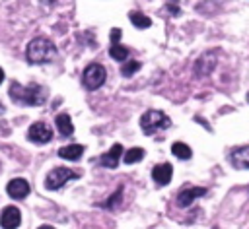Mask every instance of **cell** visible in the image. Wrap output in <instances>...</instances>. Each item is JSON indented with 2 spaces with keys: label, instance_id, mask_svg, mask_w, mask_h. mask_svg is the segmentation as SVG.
<instances>
[{
  "label": "cell",
  "instance_id": "obj_1",
  "mask_svg": "<svg viewBox=\"0 0 249 229\" xmlns=\"http://www.w3.org/2000/svg\"><path fill=\"white\" fill-rule=\"evenodd\" d=\"M10 99L18 105H27V107H39L47 101V89L31 83V85H21L18 82L10 83Z\"/></svg>",
  "mask_w": 249,
  "mask_h": 229
},
{
  "label": "cell",
  "instance_id": "obj_2",
  "mask_svg": "<svg viewBox=\"0 0 249 229\" xmlns=\"http://www.w3.org/2000/svg\"><path fill=\"white\" fill-rule=\"evenodd\" d=\"M56 56V47L47 37H35L27 43L25 58L29 64H47Z\"/></svg>",
  "mask_w": 249,
  "mask_h": 229
},
{
  "label": "cell",
  "instance_id": "obj_3",
  "mask_svg": "<svg viewBox=\"0 0 249 229\" xmlns=\"http://www.w3.org/2000/svg\"><path fill=\"white\" fill-rule=\"evenodd\" d=\"M169 126H171V118H169L167 114H163L161 111L152 109V111H146V113L140 116V128H142V132H144L146 136H152V134H156L158 130H165V128H169Z\"/></svg>",
  "mask_w": 249,
  "mask_h": 229
},
{
  "label": "cell",
  "instance_id": "obj_4",
  "mask_svg": "<svg viewBox=\"0 0 249 229\" xmlns=\"http://www.w3.org/2000/svg\"><path fill=\"white\" fill-rule=\"evenodd\" d=\"M105 78H107V70L101 64L91 62L86 66V70L82 74V83L88 91H95L105 83Z\"/></svg>",
  "mask_w": 249,
  "mask_h": 229
},
{
  "label": "cell",
  "instance_id": "obj_5",
  "mask_svg": "<svg viewBox=\"0 0 249 229\" xmlns=\"http://www.w3.org/2000/svg\"><path fill=\"white\" fill-rule=\"evenodd\" d=\"M78 177H80L78 173H74V171H70V169H66V167H54V169L49 171V175L45 177V186H47V190H58L66 180L78 179Z\"/></svg>",
  "mask_w": 249,
  "mask_h": 229
},
{
  "label": "cell",
  "instance_id": "obj_6",
  "mask_svg": "<svg viewBox=\"0 0 249 229\" xmlns=\"http://www.w3.org/2000/svg\"><path fill=\"white\" fill-rule=\"evenodd\" d=\"M27 140L33 144H49L53 140V130L45 122H33L27 130Z\"/></svg>",
  "mask_w": 249,
  "mask_h": 229
},
{
  "label": "cell",
  "instance_id": "obj_7",
  "mask_svg": "<svg viewBox=\"0 0 249 229\" xmlns=\"http://www.w3.org/2000/svg\"><path fill=\"white\" fill-rule=\"evenodd\" d=\"M206 194H208V190L202 186H185L177 194V204H179V208H189L196 198L206 196Z\"/></svg>",
  "mask_w": 249,
  "mask_h": 229
},
{
  "label": "cell",
  "instance_id": "obj_8",
  "mask_svg": "<svg viewBox=\"0 0 249 229\" xmlns=\"http://www.w3.org/2000/svg\"><path fill=\"white\" fill-rule=\"evenodd\" d=\"M21 223V212L16 206H6L0 213V225L4 229H16Z\"/></svg>",
  "mask_w": 249,
  "mask_h": 229
},
{
  "label": "cell",
  "instance_id": "obj_9",
  "mask_svg": "<svg viewBox=\"0 0 249 229\" xmlns=\"http://www.w3.org/2000/svg\"><path fill=\"white\" fill-rule=\"evenodd\" d=\"M6 192L12 200H23L29 194V182L25 179H12L6 184Z\"/></svg>",
  "mask_w": 249,
  "mask_h": 229
},
{
  "label": "cell",
  "instance_id": "obj_10",
  "mask_svg": "<svg viewBox=\"0 0 249 229\" xmlns=\"http://www.w3.org/2000/svg\"><path fill=\"white\" fill-rule=\"evenodd\" d=\"M123 153H124L123 146H121V144H113L111 149L99 157V165H103V167H107V169H117V165H119Z\"/></svg>",
  "mask_w": 249,
  "mask_h": 229
},
{
  "label": "cell",
  "instance_id": "obj_11",
  "mask_svg": "<svg viewBox=\"0 0 249 229\" xmlns=\"http://www.w3.org/2000/svg\"><path fill=\"white\" fill-rule=\"evenodd\" d=\"M171 177H173V167H171V163H158V165L152 169V179H154V182L160 184V186L169 184Z\"/></svg>",
  "mask_w": 249,
  "mask_h": 229
},
{
  "label": "cell",
  "instance_id": "obj_12",
  "mask_svg": "<svg viewBox=\"0 0 249 229\" xmlns=\"http://www.w3.org/2000/svg\"><path fill=\"white\" fill-rule=\"evenodd\" d=\"M230 163L233 169H249V146H241L231 149Z\"/></svg>",
  "mask_w": 249,
  "mask_h": 229
},
{
  "label": "cell",
  "instance_id": "obj_13",
  "mask_svg": "<svg viewBox=\"0 0 249 229\" xmlns=\"http://www.w3.org/2000/svg\"><path fill=\"white\" fill-rule=\"evenodd\" d=\"M84 155V146L82 144H70V146H62L58 149V157L68 159V161H78Z\"/></svg>",
  "mask_w": 249,
  "mask_h": 229
},
{
  "label": "cell",
  "instance_id": "obj_14",
  "mask_svg": "<svg viewBox=\"0 0 249 229\" xmlns=\"http://www.w3.org/2000/svg\"><path fill=\"white\" fill-rule=\"evenodd\" d=\"M54 124H56V128H58V132H60L62 136H72V134H74V124H72L70 114H66V113L56 114Z\"/></svg>",
  "mask_w": 249,
  "mask_h": 229
},
{
  "label": "cell",
  "instance_id": "obj_15",
  "mask_svg": "<svg viewBox=\"0 0 249 229\" xmlns=\"http://www.w3.org/2000/svg\"><path fill=\"white\" fill-rule=\"evenodd\" d=\"M128 19H130V23H132L134 27H138V29H146V27L152 25V19H150L148 16H144L142 12H130V14H128Z\"/></svg>",
  "mask_w": 249,
  "mask_h": 229
},
{
  "label": "cell",
  "instance_id": "obj_16",
  "mask_svg": "<svg viewBox=\"0 0 249 229\" xmlns=\"http://www.w3.org/2000/svg\"><path fill=\"white\" fill-rule=\"evenodd\" d=\"M109 56H111L113 60H117V62H124V60L128 58V49H126V47H121L119 43H111V47H109Z\"/></svg>",
  "mask_w": 249,
  "mask_h": 229
},
{
  "label": "cell",
  "instance_id": "obj_17",
  "mask_svg": "<svg viewBox=\"0 0 249 229\" xmlns=\"http://www.w3.org/2000/svg\"><path fill=\"white\" fill-rule=\"evenodd\" d=\"M171 153H173L175 157H179V159L187 161V159H191V155H193V149H191L187 144H183V142H175V144L171 146Z\"/></svg>",
  "mask_w": 249,
  "mask_h": 229
},
{
  "label": "cell",
  "instance_id": "obj_18",
  "mask_svg": "<svg viewBox=\"0 0 249 229\" xmlns=\"http://www.w3.org/2000/svg\"><path fill=\"white\" fill-rule=\"evenodd\" d=\"M144 159V149L142 147H130L128 151L123 153V161L126 165H132V163H138Z\"/></svg>",
  "mask_w": 249,
  "mask_h": 229
},
{
  "label": "cell",
  "instance_id": "obj_19",
  "mask_svg": "<svg viewBox=\"0 0 249 229\" xmlns=\"http://www.w3.org/2000/svg\"><path fill=\"white\" fill-rule=\"evenodd\" d=\"M140 66H142V64H140L138 60H128V62H124V64H123L121 74H123L124 78H130L134 72H138V70H140Z\"/></svg>",
  "mask_w": 249,
  "mask_h": 229
},
{
  "label": "cell",
  "instance_id": "obj_20",
  "mask_svg": "<svg viewBox=\"0 0 249 229\" xmlns=\"http://www.w3.org/2000/svg\"><path fill=\"white\" fill-rule=\"evenodd\" d=\"M175 2H177V0H169V2H167V10H169L173 16H179V12H181V10H179V6H177Z\"/></svg>",
  "mask_w": 249,
  "mask_h": 229
},
{
  "label": "cell",
  "instance_id": "obj_21",
  "mask_svg": "<svg viewBox=\"0 0 249 229\" xmlns=\"http://www.w3.org/2000/svg\"><path fill=\"white\" fill-rule=\"evenodd\" d=\"M121 35H123V31L121 29H111V43H119V39H121Z\"/></svg>",
  "mask_w": 249,
  "mask_h": 229
},
{
  "label": "cell",
  "instance_id": "obj_22",
  "mask_svg": "<svg viewBox=\"0 0 249 229\" xmlns=\"http://www.w3.org/2000/svg\"><path fill=\"white\" fill-rule=\"evenodd\" d=\"M2 82H4V70L0 68V83H2Z\"/></svg>",
  "mask_w": 249,
  "mask_h": 229
},
{
  "label": "cell",
  "instance_id": "obj_23",
  "mask_svg": "<svg viewBox=\"0 0 249 229\" xmlns=\"http://www.w3.org/2000/svg\"><path fill=\"white\" fill-rule=\"evenodd\" d=\"M2 113H4V109H2V103H0V114H2Z\"/></svg>",
  "mask_w": 249,
  "mask_h": 229
},
{
  "label": "cell",
  "instance_id": "obj_24",
  "mask_svg": "<svg viewBox=\"0 0 249 229\" xmlns=\"http://www.w3.org/2000/svg\"><path fill=\"white\" fill-rule=\"evenodd\" d=\"M247 101H249V93H247Z\"/></svg>",
  "mask_w": 249,
  "mask_h": 229
}]
</instances>
